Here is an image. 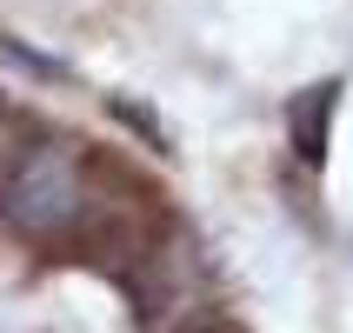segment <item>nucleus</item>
<instances>
[{"instance_id":"nucleus-1","label":"nucleus","mask_w":353,"mask_h":333,"mask_svg":"<svg viewBox=\"0 0 353 333\" xmlns=\"http://www.w3.org/2000/svg\"><path fill=\"white\" fill-rule=\"evenodd\" d=\"M80 214H87V180H80L74 147H40L14 174V187H7V220L27 227V234L54 240V234H67Z\"/></svg>"},{"instance_id":"nucleus-2","label":"nucleus","mask_w":353,"mask_h":333,"mask_svg":"<svg viewBox=\"0 0 353 333\" xmlns=\"http://www.w3.org/2000/svg\"><path fill=\"white\" fill-rule=\"evenodd\" d=\"M327 107H334V87H314V94H300V107H294V140H300L307 160H314L320 140H327Z\"/></svg>"}]
</instances>
